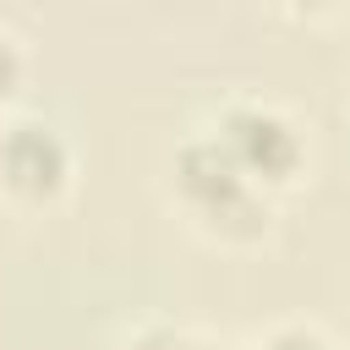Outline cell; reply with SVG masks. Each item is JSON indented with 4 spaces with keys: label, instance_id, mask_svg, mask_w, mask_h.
Wrapping results in <instances>:
<instances>
[{
    "label": "cell",
    "instance_id": "obj_3",
    "mask_svg": "<svg viewBox=\"0 0 350 350\" xmlns=\"http://www.w3.org/2000/svg\"><path fill=\"white\" fill-rule=\"evenodd\" d=\"M77 186V148L71 137L33 109L0 120V208L22 219L55 213Z\"/></svg>",
    "mask_w": 350,
    "mask_h": 350
},
{
    "label": "cell",
    "instance_id": "obj_2",
    "mask_svg": "<svg viewBox=\"0 0 350 350\" xmlns=\"http://www.w3.org/2000/svg\"><path fill=\"white\" fill-rule=\"evenodd\" d=\"M224 159L273 202H284L290 191L306 186L312 175V137L306 126L295 120V109H284L279 98H262V93H235L213 109V120L202 126Z\"/></svg>",
    "mask_w": 350,
    "mask_h": 350
},
{
    "label": "cell",
    "instance_id": "obj_5",
    "mask_svg": "<svg viewBox=\"0 0 350 350\" xmlns=\"http://www.w3.org/2000/svg\"><path fill=\"white\" fill-rule=\"evenodd\" d=\"M241 350H345V345L323 323H312V317H279L262 334H252Z\"/></svg>",
    "mask_w": 350,
    "mask_h": 350
},
{
    "label": "cell",
    "instance_id": "obj_4",
    "mask_svg": "<svg viewBox=\"0 0 350 350\" xmlns=\"http://www.w3.org/2000/svg\"><path fill=\"white\" fill-rule=\"evenodd\" d=\"M109 350H235L224 339H213L208 328H191V323H175V317H148L137 328H126Z\"/></svg>",
    "mask_w": 350,
    "mask_h": 350
},
{
    "label": "cell",
    "instance_id": "obj_6",
    "mask_svg": "<svg viewBox=\"0 0 350 350\" xmlns=\"http://www.w3.org/2000/svg\"><path fill=\"white\" fill-rule=\"evenodd\" d=\"M22 88H27V44L0 22V120L22 109Z\"/></svg>",
    "mask_w": 350,
    "mask_h": 350
},
{
    "label": "cell",
    "instance_id": "obj_1",
    "mask_svg": "<svg viewBox=\"0 0 350 350\" xmlns=\"http://www.w3.org/2000/svg\"><path fill=\"white\" fill-rule=\"evenodd\" d=\"M164 202L175 208V219L219 246V252H257L273 241L279 230V202L262 197L208 131H191L170 148L164 159Z\"/></svg>",
    "mask_w": 350,
    "mask_h": 350
}]
</instances>
